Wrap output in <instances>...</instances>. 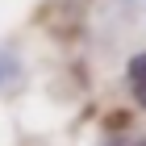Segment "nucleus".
<instances>
[{
    "instance_id": "nucleus-1",
    "label": "nucleus",
    "mask_w": 146,
    "mask_h": 146,
    "mask_svg": "<svg viewBox=\"0 0 146 146\" xmlns=\"http://www.w3.org/2000/svg\"><path fill=\"white\" fill-rule=\"evenodd\" d=\"M125 79H129V84H142V79H146V50L129 58V67H125Z\"/></svg>"
},
{
    "instance_id": "nucleus-2",
    "label": "nucleus",
    "mask_w": 146,
    "mask_h": 146,
    "mask_svg": "<svg viewBox=\"0 0 146 146\" xmlns=\"http://www.w3.org/2000/svg\"><path fill=\"white\" fill-rule=\"evenodd\" d=\"M134 100L146 109V79H142V84H134Z\"/></svg>"
}]
</instances>
